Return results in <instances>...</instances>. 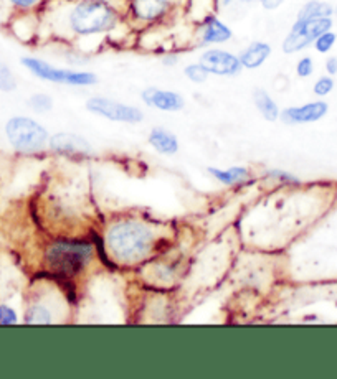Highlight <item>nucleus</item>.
Masks as SVG:
<instances>
[{
    "label": "nucleus",
    "mask_w": 337,
    "mask_h": 379,
    "mask_svg": "<svg viewBox=\"0 0 337 379\" xmlns=\"http://www.w3.org/2000/svg\"><path fill=\"white\" fill-rule=\"evenodd\" d=\"M111 256L121 264H137L149 256L154 244V234L139 221H123L114 224L106 236Z\"/></svg>",
    "instance_id": "nucleus-1"
},
{
    "label": "nucleus",
    "mask_w": 337,
    "mask_h": 379,
    "mask_svg": "<svg viewBox=\"0 0 337 379\" xmlns=\"http://www.w3.org/2000/svg\"><path fill=\"white\" fill-rule=\"evenodd\" d=\"M119 13L109 0H76L67 15L68 29L78 36H91L116 29Z\"/></svg>",
    "instance_id": "nucleus-2"
},
{
    "label": "nucleus",
    "mask_w": 337,
    "mask_h": 379,
    "mask_svg": "<svg viewBox=\"0 0 337 379\" xmlns=\"http://www.w3.org/2000/svg\"><path fill=\"white\" fill-rule=\"evenodd\" d=\"M93 256V244L86 241H60L45 254L48 269L63 279L73 277L85 269Z\"/></svg>",
    "instance_id": "nucleus-3"
},
{
    "label": "nucleus",
    "mask_w": 337,
    "mask_h": 379,
    "mask_svg": "<svg viewBox=\"0 0 337 379\" xmlns=\"http://www.w3.org/2000/svg\"><path fill=\"white\" fill-rule=\"evenodd\" d=\"M6 134L13 149L22 154H35L48 142L47 129L24 115L12 117L6 126Z\"/></svg>",
    "instance_id": "nucleus-4"
},
{
    "label": "nucleus",
    "mask_w": 337,
    "mask_h": 379,
    "mask_svg": "<svg viewBox=\"0 0 337 379\" xmlns=\"http://www.w3.org/2000/svg\"><path fill=\"white\" fill-rule=\"evenodd\" d=\"M22 64L29 69L32 75L43 81L58 83L68 86H93L98 83V76L91 71H73V69L55 68L52 64L39 58H22Z\"/></svg>",
    "instance_id": "nucleus-5"
},
{
    "label": "nucleus",
    "mask_w": 337,
    "mask_h": 379,
    "mask_svg": "<svg viewBox=\"0 0 337 379\" xmlns=\"http://www.w3.org/2000/svg\"><path fill=\"white\" fill-rule=\"evenodd\" d=\"M332 29V18H296L294 25L291 27L288 36L283 40V52L288 55L298 53L306 48L317 36Z\"/></svg>",
    "instance_id": "nucleus-6"
},
{
    "label": "nucleus",
    "mask_w": 337,
    "mask_h": 379,
    "mask_svg": "<svg viewBox=\"0 0 337 379\" xmlns=\"http://www.w3.org/2000/svg\"><path fill=\"white\" fill-rule=\"evenodd\" d=\"M86 109L113 122L139 124L144 119V114H142L141 109L129 104L118 103V101L109 98H101V96H95V98L88 99Z\"/></svg>",
    "instance_id": "nucleus-7"
},
{
    "label": "nucleus",
    "mask_w": 337,
    "mask_h": 379,
    "mask_svg": "<svg viewBox=\"0 0 337 379\" xmlns=\"http://www.w3.org/2000/svg\"><path fill=\"white\" fill-rule=\"evenodd\" d=\"M200 64L210 75L215 76H237L242 71V63L240 58L235 57L233 53L227 52V50H207L200 55Z\"/></svg>",
    "instance_id": "nucleus-8"
},
{
    "label": "nucleus",
    "mask_w": 337,
    "mask_h": 379,
    "mask_svg": "<svg viewBox=\"0 0 337 379\" xmlns=\"http://www.w3.org/2000/svg\"><path fill=\"white\" fill-rule=\"evenodd\" d=\"M327 110H329V106L324 101H314V103L281 110L280 119L284 124H309L324 117Z\"/></svg>",
    "instance_id": "nucleus-9"
},
{
    "label": "nucleus",
    "mask_w": 337,
    "mask_h": 379,
    "mask_svg": "<svg viewBox=\"0 0 337 379\" xmlns=\"http://www.w3.org/2000/svg\"><path fill=\"white\" fill-rule=\"evenodd\" d=\"M142 101L149 108H156L164 113H177L186 106V101L179 92L159 90V87H146L141 94Z\"/></svg>",
    "instance_id": "nucleus-10"
},
{
    "label": "nucleus",
    "mask_w": 337,
    "mask_h": 379,
    "mask_svg": "<svg viewBox=\"0 0 337 379\" xmlns=\"http://www.w3.org/2000/svg\"><path fill=\"white\" fill-rule=\"evenodd\" d=\"M174 7V0H129L134 18L141 22H157Z\"/></svg>",
    "instance_id": "nucleus-11"
},
{
    "label": "nucleus",
    "mask_w": 337,
    "mask_h": 379,
    "mask_svg": "<svg viewBox=\"0 0 337 379\" xmlns=\"http://www.w3.org/2000/svg\"><path fill=\"white\" fill-rule=\"evenodd\" d=\"M50 149L63 155H90L91 145L85 137L78 134L60 132L50 138Z\"/></svg>",
    "instance_id": "nucleus-12"
},
{
    "label": "nucleus",
    "mask_w": 337,
    "mask_h": 379,
    "mask_svg": "<svg viewBox=\"0 0 337 379\" xmlns=\"http://www.w3.org/2000/svg\"><path fill=\"white\" fill-rule=\"evenodd\" d=\"M271 55V46L265 43V41H253L243 50L242 55H240V63H242L243 68L247 69H256L260 68L261 64L270 58Z\"/></svg>",
    "instance_id": "nucleus-13"
},
{
    "label": "nucleus",
    "mask_w": 337,
    "mask_h": 379,
    "mask_svg": "<svg viewBox=\"0 0 337 379\" xmlns=\"http://www.w3.org/2000/svg\"><path fill=\"white\" fill-rule=\"evenodd\" d=\"M233 34L230 27L225 25L223 22L219 20L216 17H209L204 23L202 29V43L214 45V43H225L232 38Z\"/></svg>",
    "instance_id": "nucleus-14"
},
{
    "label": "nucleus",
    "mask_w": 337,
    "mask_h": 379,
    "mask_svg": "<svg viewBox=\"0 0 337 379\" xmlns=\"http://www.w3.org/2000/svg\"><path fill=\"white\" fill-rule=\"evenodd\" d=\"M149 144L164 155H172L179 150V141L172 132L165 131L163 127L152 129L149 134Z\"/></svg>",
    "instance_id": "nucleus-15"
},
{
    "label": "nucleus",
    "mask_w": 337,
    "mask_h": 379,
    "mask_svg": "<svg viewBox=\"0 0 337 379\" xmlns=\"http://www.w3.org/2000/svg\"><path fill=\"white\" fill-rule=\"evenodd\" d=\"M253 103H255L258 113L263 115L265 121L275 122L280 119L281 110L278 104H276L275 99L271 98L265 90H261V87H256V90L253 91Z\"/></svg>",
    "instance_id": "nucleus-16"
},
{
    "label": "nucleus",
    "mask_w": 337,
    "mask_h": 379,
    "mask_svg": "<svg viewBox=\"0 0 337 379\" xmlns=\"http://www.w3.org/2000/svg\"><path fill=\"white\" fill-rule=\"evenodd\" d=\"M209 173L216 180V182L223 185H237L240 182H245L247 178H250V172L245 167H230L227 170L210 167Z\"/></svg>",
    "instance_id": "nucleus-17"
},
{
    "label": "nucleus",
    "mask_w": 337,
    "mask_h": 379,
    "mask_svg": "<svg viewBox=\"0 0 337 379\" xmlns=\"http://www.w3.org/2000/svg\"><path fill=\"white\" fill-rule=\"evenodd\" d=\"M334 15V7L319 0H309L298 12V18H324Z\"/></svg>",
    "instance_id": "nucleus-18"
},
{
    "label": "nucleus",
    "mask_w": 337,
    "mask_h": 379,
    "mask_svg": "<svg viewBox=\"0 0 337 379\" xmlns=\"http://www.w3.org/2000/svg\"><path fill=\"white\" fill-rule=\"evenodd\" d=\"M52 322V313L48 312V308L41 307V305H34V307L29 308L25 315V323H29V325H50Z\"/></svg>",
    "instance_id": "nucleus-19"
},
{
    "label": "nucleus",
    "mask_w": 337,
    "mask_h": 379,
    "mask_svg": "<svg viewBox=\"0 0 337 379\" xmlns=\"http://www.w3.org/2000/svg\"><path fill=\"white\" fill-rule=\"evenodd\" d=\"M184 75H186L188 81L195 83V85H202V83H205L207 80H209L210 73L204 68V64L192 63V64H187V66L184 68Z\"/></svg>",
    "instance_id": "nucleus-20"
},
{
    "label": "nucleus",
    "mask_w": 337,
    "mask_h": 379,
    "mask_svg": "<svg viewBox=\"0 0 337 379\" xmlns=\"http://www.w3.org/2000/svg\"><path fill=\"white\" fill-rule=\"evenodd\" d=\"M29 106L35 113H48V110L53 108V99L50 98L48 94L39 92V94H34L29 99Z\"/></svg>",
    "instance_id": "nucleus-21"
},
{
    "label": "nucleus",
    "mask_w": 337,
    "mask_h": 379,
    "mask_svg": "<svg viewBox=\"0 0 337 379\" xmlns=\"http://www.w3.org/2000/svg\"><path fill=\"white\" fill-rule=\"evenodd\" d=\"M336 40H337V35L334 34V31H324V34L317 36L316 40H314V48L317 50L319 53H327L331 52L332 46L336 45Z\"/></svg>",
    "instance_id": "nucleus-22"
},
{
    "label": "nucleus",
    "mask_w": 337,
    "mask_h": 379,
    "mask_svg": "<svg viewBox=\"0 0 337 379\" xmlns=\"http://www.w3.org/2000/svg\"><path fill=\"white\" fill-rule=\"evenodd\" d=\"M17 87V81L13 73L11 71V68L7 64H4L0 62V91H13Z\"/></svg>",
    "instance_id": "nucleus-23"
},
{
    "label": "nucleus",
    "mask_w": 337,
    "mask_h": 379,
    "mask_svg": "<svg viewBox=\"0 0 337 379\" xmlns=\"http://www.w3.org/2000/svg\"><path fill=\"white\" fill-rule=\"evenodd\" d=\"M332 90H334V80L331 76H322L314 85V94L319 96V98H324Z\"/></svg>",
    "instance_id": "nucleus-24"
},
{
    "label": "nucleus",
    "mask_w": 337,
    "mask_h": 379,
    "mask_svg": "<svg viewBox=\"0 0 337 379\" xmlns=\"http://www.w3.org/2000/svg\"><path fill=\"white\" fill-rule=\"evenodd\" d=\"M312 71H314V63H312L311 58L304 57V58L299 59L298 64H296V75L299 78H309L312 75Z\"/></svg>",
    "instance_id": "nucleus-25"
},
{
    "label": "nucleus",
    "mask_w": 337,
    "mask_h": 379,
    "mask_svg": "<svg viewBox=\"0 0 337 379\" xmlns=\"http://www.w3.org/2000/svg\"><path fill=\"white\" fill-rule=\"evenodd\" d=\"M17 313L7 305H0V325H15Z\"/></svg>",
    "instance_id": "nucleus-26"
},
{
    "label": "nucleus",
    "mask_w": 337,
    "mask_h": 379,
    "mask_svg": "<svg viewBox=\"0 0 337 379\" xmlns=\"http://www.w3.org/2000/svg\"><path fill=\"white\" fill-rule=\"evenodd\" d=\"M268 175H270L271 178H275L276 182H281V183H299V180L294 177V175H291V173L284 172V170H280V169L270 170Z\"/></svg>",
    "instance_id": "nucleus-27"
},
{
    "label": "nucleus",
    "mask_w": 337,
    "mask_h": 379,
    "mask_svg": "<svg viewBox=\"0 0 337 379\" xmlns=\"http://www.w3.org/2000/svg\"><path fill=\"white\" fill-rule=\"evenodd\" d=\"M326 71L329 73L331 76L337 75V57L327 58V62H326Z\"/></svg>",
    "instance_id": "nucleus-28"
},
{
    "label": "nucleus",
    "mask_w": 337,
    "mask_h": 379,
    "mask_svg": "<svg viewBox=\"0 0 337 379\" xmlns=\"http://www.w3.org/2000/svg\"><path fill=\"white\" fill-rule=\"evenodd\" d=\"M11 2L18 8H32L34 6H36L39 0H11Z\"/></svg>",
    "instance_id": "nucleus-29"
},
{
    "label": "nucleus",
    "mask_w": 337,
    "mask_h": 379,
    "mask_svg": "<svg viewBox=\"0 0 337 379\" xmlns=\"http://www.w3.org/2000/svg\"><path fill=\"white\" fill-rule=\"evenodd\" d=\"M164 64H167V66H174L175 63H177V57H174V55H169V57H165L163 59Z\"/></svg>",
    "instance_id": "nucleus-30"
},
{
    "label": "nucleus",
    "mask_w": 337,
    "mask_h": 379,
    "mask_svg": "<svg viewBox=\"0 0 337 379\" xmlns=\"http://www.w3.org/2000/svg\"><path fill=\"white\" fill-rule=\"evenodd\" d=\"M237 2H245V0H223V7H230Z\"/></svg>",
    "instance_id": "nucleus-31"
},
{
    "label": "nucleus",
    "mask_w": 337,
    "mask_h": 379,
    "mask_svg": "<svg viewBox=\"0 0 337 379\" xmlns=\"http://www.w3.org/2000/svg\"><path fill=\"white\" fill-rule=\"evenodd\" d=\"M334 15H337V7H334Z\"/></svg>",
    "instance_id": "nucleus-32"
}]
</instances>
